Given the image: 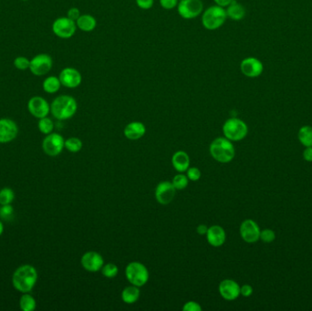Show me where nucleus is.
I'll return each instance as SVG.
<instances>
[{
  "instance_id": "f257e3e1",
  "label": "nucleus",
  "mask_w": 312,
  "mask_h": 311,
  "mask_svg": "<svg viewBox=\"0 0 312 311\" xmlns=\"http://www.w3.org/2000/svg\"><path fill=\"white\" fill-rule=\"evenodd\" d=\"M38 280V272L31 265H22L15 270L12 285L20 293H29Z\"/></svg>"
},
{
  "instance_id": "f03ea898",
  "label": "nucleus",
  "mask_w": 312,
  "mask_h": 311,
  "mask_svg": "<svg viewBox=\"0 0 312 311\" xmlns=\"http://www.w3.org/2000/svg\"><path fill=\"white\" fill-rule=\"evenodd\" d=\"M77 101L70 95H59L50 104V112L58 121H66L76 114Z\"/></svg>"
},
{
  "instance_id": "7ed1b4c3",
  "label": "nucleus",
  "mask_w": 312,
  "mask_h": 311,
  "mask_svg": "<svg viewBox=\"0 0 312 311\" xmlns=\"http://www.w3.org/2000/svg\"><path fill=\"white\" fill-rule=\"evenodd\" d=\"M209 151L212 157L218 163L228 164L235 158V146L226 137H218L212 141Z\"/></svg>"
},
{
  "instance_id": "20e7f679",
  "label": "nucleus",
  "mask_w": 312,
  "mask_h": 311,
  "mask_svg": "<svg viewBox=\"0 0 312 311\" xmlns=\"http://www.w3.org/2000/svg\"><path fill=\"white\" fill-rule=\"evenodd\" d=\"M227 20L226 9L217 5L210 6L201 15L202 25L207 30L220 29Z\"/></svg>"
},
{
  "instance_id": "39448f33",
  "label": "nucleus",
  "mask_w": 312,
  "mask_h": 311,
  "mask_svg": "<svg viewBox=\"0 0 312 311\" xmlns=\"http://www.w3.org/2000/svg\"><path fill=\"white\" fill-rule=\"evenodd\" d=\"M223 133L224 136L227 138L231 141H238L245 139L247 132L248 127L244 121L238 118H230L227 119L223 124Z\"/></svg>"
},
{
  "instance_id": "423d86ee",
  "label": "nucleus",
  "mask_w": 312,
  "mask_h": 311,
  "mask_svg": "<svg viewBox=\"0 0 312 311\" xmlns=\"http://www.w3.org/2000/svg\"><path fill=\"white\" fill-rule=\"evenodd\" d=\"M125 276L127 280L136 287H144L149 280V271L144 264L131 262L125 268Z\"/></svg>"
},
{
  "instance_id": "0eeeda50",
  "label": "nucleus",
  "mask_w": 312,
  "mask_h": 311,
  "mask_svg": "<svg viewBox=\"0 0 312 311\" xmlns=\"http://www.w3.org/2000/svg\"><path fill=\"white\" fill-rule=\"evenodd\" d=\"M177 12L183 20H195L201 16L205 10L202 0H179Z\"/></svg>"
},
{
  "instance_id": "6e6552de",
  "label": "nucleus",
  "mask_w": 312,
  "mask_h": 311,
  "mask_svg": "<svg viewBox=\"0 0 312 311\" xmlns=\"http://www.w3.org/2000/svg\"><path fill=\"white\" fill-rule=\"evenodd\" d=\"M77 29L76 22L68 17L58 18L52 24L53 33L59 39H71L76 33Z\"/></svg>"
},
{
  "instance_id": "1a4fd4ad",
  "label": "nucleus",
  "mask_w": 312,
  "mask_h": 311,
  "mask_svg": "<svg viewBox=\"0 0 312 311\" xmlns=\"http://www.w3.org/2000/svg\"><path fill=\"white\" fill-rule=\"evenodd\" d=\"M65 148V140L59 133L51 132L44 138L42 141L43 151L48 156L55 157L63 152Z\"/></svg>"
},
{
  "instance_id": "9d476101",
  "label": "nucleus",
  "mask_w": 312,
  "mask_h": 311,
  "mask_svg": "<svg viewBox=\"0 0 312 311\" xmlns=\"http://www.w3.org/2000/svg\"><path fill=\"white\" fill-rule=\"evenodd\" d=\"M53 66L52 58L48 54H39L30 59L29 69L35 76H44L48 74Z\"/></svg>"
},
{
  "instance_id": "9b49d317",
  "label": "nucleus",
  "mask_w": 312,
  "mask_h": 311,
  "mask_svg": "<svg viewBox=\"0 0 312 311\" xmlns=\"http://www.w3.org/2000/svg\"><path fill=\"white\" fill-rule=\"evenodd\" d=\"M240 70L242 74L247 78H258L263 72L264 66L259 58L247 57L242 59Z\"/></svg>"
},
{
  "instance_id": "f8f14e48",
  "label": "nucleus",
  "mask_w": 312,
  "mask_h": 311,
  "mask_svg": "<svg viewBox=\"0 0 312 311\" xmlns=\"http://www.w3.org/2000/svg\"><path fill=\"white\" fill-rule=\"evenodd\" d=\"M240 236L242 239L248 244L258 242L260 239V230L259 224L252 219H246L240 225Z\"/></svg>"
},
{
  "instance_id": "ddd939ff",
  "label": "nucleus",
  "mask_w": 312,
  "mask_h": 311,
  "mask_svg": "<svg viewBox=\"0 0 312 311\" xmlns=\"http://www.w3.org/2000/svg\"><path fill=\"white\" fill-rule=\"evenodd\" d=\"M58 79L61 83V85L68 89H76L82 83V73L77 68L72 67H67L63 68L59 72Z\"/></svg>"
},
{
  "instance_id": "4468645a",
  "label": "nucleus",
  "mask_w": 312,
  "mask_h": 311,
  "mask_svg": "<svg viewBox=\"0 0 312 311\" xmlns=\"http://www.w3.org/2000/svg\"><path fill=\"white\" fill-rule=\"evenodd\" d=\"M176 189L174 188L172 182L163 181L161 182L155 188V198L159 204L166 205L173 202L175 196Z\"/></svg>"
},
{
  "instance_id": "2eb2a0df",
  "label": "nucleus",
  "mask_w": 312,
  "mask_h": 311,
  "mask_svg": "<svg viewBox=\"0 0 312 311\" xmlns=\"http://www.w3.org/2000/svg\"><path fill=\"white\" fill-rule=\"evenodd\" d=\"M28 110L32 116L41 119L48 116L50 112V105L40 96H34L28 102Z\"/></svg>"
},
{
  "instance_id": "dca6fc26",
  "label": "nucleus",
  "mask_w": 312,
  "mask_h": 311,
  "mask_svg": "<svg viewBox=\"0 0 312 311\" xmlns=\"http://www.w3.org/2000/svg\"><path fill=\"white\" fill-rule=\"evenodd\" d=\"M19 133L17 123L8 118L0 119V143H8L15 140Z\"/></svg>"
},
{
  "instance_id": "f3484780",
  "label": "nucleus",
  "mask_w": 312,
  "mask_h": 311,
  "mask_svg": "<svg viewBox=\"0 0 312 311\" xmlns=\"http://www.w3.org/2000/svg\"><path fill=\"white\" fill-rule=\"evenodd\" d=\"M82 268L89 272H98L104 265V259L101 254L96 251H88L81 259Z\"/></svg>"
},
{
  "instance_id": "a211bd4d",
  "label": "nucleus",
  "mask_w": 312,
  "mask_h": 311,
  "mask_svg": "<svg viewBox=\"0 0 312 311\" xmlns=\"http://www.w3.org/2000/svg\"><path fill=\"white\" fill-rule=\"evenodd\" d=\"M219 294L224 299L232 301L240 296V286L233 279L222 280L218 287Z\"/></svg>"
},
{
  "instance_id": "6ab92c4d",
  "label": "nucleus",
  "mask_w": 312,
  "mask_h": 311,
  "mask_svg": "<svg viewBox=\"0 0 312 311\" xmlns=\"http://www.w3.org/2000/svg\"><path fill=\"white\" fill-rule=\"evenodd\" d=\"M206 236L207 242L214 248H220L226 242V231L222 226L217 224L208 227Z\"/></svg>"
},
{
  "instance_id": "aec40b11",
  "label": "nucleus",
  "mask_w": 312,
  "mask_h": 311,
  "mask_svg": "<svg viewBox=\"0 0 312 311\" xmlns=\"http://www.w3.org/2000/svg\"><path fill=\"white\" fill-rule=\"evenodd\" d=\"M145 133H146V127L141 122H130L125 126L123 130L124 136L132 141L139 140L145 135Z\"/></svg>"
},
{
  "instance_id": "412c9836",
  "label": "nucleus",
  "mask_w": 312,
  "mask_h": 311,
  "mask_svg": "<svg viewBox=\"0 0 312 311\" xmlns=\"http://www.w3.org/2000/svg\"><path fill=\"white\" fill-rule=\"evenodd\" d=\"M172 165L178 173H184L190 166V157L185 151H177L172 157Z\"/></svg>"
},
{
  "instance_id": "4be33fe9",
  "label": "nucleus",
  "mask_w": 312,
  "mask_h": 311,
  "mask_svg": "<svg viewBox=\"0 0 312 311\" xmlns=\"http://www.w3.org/2000/svg\"><path fill=\"white\" fill-rule=\"evenodd\" d=\"M78 29L83 32H91L96 29L97 20L91 14H82L76 21Z\"/></svg>"
},
{
  "instance_id": "5701e85b",
  "label": "nucleus",
  "mask_w": 312,
  "mask_h": 311,
  "mask_svg": "<svg viewBox=\"0 0 312 311\" xmlns=\"http://www.w3.org/2000/svg\"><path fill=\"white\" fill-rule=\"evenodd\" d=\"M227 19H230L235 21L243 20L245 16V10L244 6L237 3L235 0H233L230 5L226 8Z\"/></svg>"
},
{
  "instance_id": "b1692460",
  "label": "nucleus",
  "mask_w": 312,
  "mask_h": 311,
  "mask_svg": "<svg viewBox=\"0 0 312 311\" xmlns=\"http://www.w3.org/2000/svg\"><path fill=\"white\" fill-rule=\"evenodd\" d=\"M141 295L139 287L131 285L129 287L123 288L121 292V299L126 304H134L138 301Z\"/></svg>"
},
{
  "instance_id": "393cba45",
  "label": "nucleus",
  "mask_w": 312,
  "mask_h": 311,
  "mask_svg": "<svg viewBox=\"0 0 312 311\" xmlns=\"http://www.w3.org/2000/svg\"><path fill=\"white\" fill-rule=\"evenodd\" d=\"M61 86L63 85H61L59 79L56 76H49L48 78L45 79L43 84H42L44 92L48 93V94H54V93H58Z\"/></svg>"
},
{
  "instance_id": "a878e982",
  "label": "nucleus",
  "mask_w": 312,
  "mask_h": 311,
  "mask_svg": "<svg viewBox=\"0 0 312 311\" xmlns=\"http://www.w3.org/2000/svg\"><path fill=\"white\" fill-rule=\"evenodd\" d=\"M298 141L305 147L312 146V127L308 125L302 126L298 133Z\"/></svg>"
},
{
  "instance_id": "bb28decb",
  "label": "nucleus",
  "mask_w": 312,
  "mask_h": 311,
  "mask_svg": "<svg viewBox=\"0 0 312 311\" xmlns=\"http://www.w3.org/2000/svg\"><path fill=\"white\" fill-rule=\"evenodd\" d=\"M37 306V302L29 293H23L20 299V307L21 310L33 311Z\"/></svg>"
},
{
  "instance_id": "cd10ccee",
  "label": "nucleus",
  "mask_w": 312,
  "mask_h": 311,
  "mask_svg": "<svg viewBox=\"0 0 312 311\" xmlns=\"http://www.w3.org/2000/svg\"><path fill=\"white\" fill-rule=\"evenodd\" d=\"M83 147L82 140L77 137H71L65 141V148L68 151L76 153L81 151Z\"/></svg>"
},
{
  "instance_id": "c85d7f7f",
  "label": "nucleus",
  "mask_w": 312,
  "mask_h": 311,
  "mask_svg": "<svg viewBox=\"0 0 312 311\" xmlns=\"http://www.w3.org/2000/svg\"><path fill=\"white\" fill-rule=\"evenodd\" d=\"M15 199V193L10 187H4L0 190V205L12 204Z\"/></svg>"
},
{
  "instance_id": "c756f323",
  "label": "nucleus",
  "mask_w": 312,
  "mask_h": 311,
  "mask_svg": "<svg viewBox=\"0 0 312 311\" xmlns=\"http://www.w3.org/2000/svg\"><path fill=\"white\" fill-rule=\"evenodd\" d=\"M38 127H39V131L41 133L48 135L49 133H51L54 130V123H53L52 120L50 118H48V116L44 117V118L39 119Z\"/></svg>"
},
{
  "instance_id": "7c9ffc66",
  "label": "nucleus",
  "mask_w": 312,
  "mask_h": 311,
  "mask_svg": "<svg viewBox=\"0 0 312 311\" xmlns=\"http://www.w3.org/2000/svg\"><path fill=\"white\" fill-rule=\"evenodd\" d=\"M172 184L176 190L185 189L189 184V179L186 175L181 173V174H177L173 177Z\"/></svg>"
},
{
  "instance_id": "2f4dec72",
  "label": "nucleus",
  "mask_w": 312,
  "mask_h": 311,
  "mask_svg": "<svg viewBox=\"0 0 312 311\" xmlns=\"http://www.w3.org/2000/svg\"><path fill=\"white\" fill-rule=\"evenodd\" d=\"M101 273L107 278H113V277H117L119 273V268L115 264L108 263L106 265H103V267L101 268Z\"/></svg>"
},
{
  "instance_id": "473e14b6",
  "label": "nucleus",
  "mask_w": 312,
  "mask_h": 311,
  "mask_svg": "<svg viewBox=\"0 0 312 311\" xmlns=\"http://www.w3.org/2000/svg\"><path fill=\"white\" fill-rule=\"evenodd\" d=\"M14 214V207L12 204L1 205L0 207V218L4 220H10Z\"/></svg>"
},
{
  "instance_id": "72a5a7b5",
  "label": "nucleus",
  "mask_w": 312,
  "mask_h": 311,
  "mask_svg": "<svg viewBox=\"0 0 312 311\" xmlns=\"http://www.w3.org/2000/svg\"><path fill=\"white\" fill-rule=\"evenodd\" d=\"M29 65H30V60L29 58L23 57V56L17 57L14 59L15 68H18L20 70L28 69V68H29Z\"/></svg>"
},
{
  "instance_id": "f704fd0d",
  "label": "nucleus",
  "mask_w": 312,
  "mask_h": 311,
  "mask_svg": "<svg viewBox=\"0 0 312 311\" xmlns=\"http://www.w3.org/2000/svg\"><path fill=\"white\" fill-rule=\"evenodd\" d=\"M260 239L264 243H272L276 239V234L271 229H264L260 232Z\"/></svg>"
},
{
  "instance_id": "c9c22d12",
  "label": "nucleus",
  "mask_w": 312,
  "mask_h": 311,
  "mask_svg": "<svg viewBox=\"0 0 312 311\" xmlns=\"http://www.w3.org/2000/svg\"><path fill=\"white\" fill-rule=\"evenodd\" d=\"M186 176H188L189 181L197 182L201 178V171L199 170L197 167L188 168V171H186Z\"/></svg>"
},
{
  "instance_id": "e433bc0d",
  "label": "nucleus",
  "mask_w": 312,
  "mask_h": 311,
  "mask_svg": "<svg viewBox=\"0 0 312 311\" xmlns=\"http://www.w3.org/2000/svg\"><path fill=\"white\" fill-rule=\"evenodd\" d=\"M159 3L163 10H172L177 8L179 0H159Z\"/></svg>"
},
{
  "instance_id": "4c0bfd02",
  "label": "nucleus",
  "mask_w": 312,
  "mask_h": 311,
  "mask_svg": "<svg viewBox=\"0 0 312 311\" xmlns=\"http://www.w3.org/2000/svg\"><path fill=\"white\" fill-rule=\"evenodd\" d=\"M183 311H202V306L198 302L188 301L182 306Z\"/></svg>"
},
{
  "instance_id": "58836bf2",
  "label": "nucleus",
  "mask_w": 312,
  "mask_h": 311,
  "mask_svg": "<svg viewBox=\"0 0 312 311\" xmlns=\"http://www.w3.org/2000/svg\"><path fill=\"white\" fill-rule=\"evenodd\" d=\"M137 7L143 10H149L154 7V0H135Z\"/></svg>"
},
{
  "instance_id": "ea45409f",
  "label": "nucleus",
  "mask_w": 312,
  "mask_h": 311,
  "mask_svg": "<svg viewBox=\"0 0 312 311\" xmlns=\"http://www.w3.org/2000/svg\"><path fill=\"white\" fill-rule=\"evenodd\" d=\"M81 11L78 8H71L68 10L67 17L69 19L73 20V21H77L78 19L81 17Z\"/></svg>"
},
{
  "instance_id": "a19ab883",
  "label": "nucleus",
  "mask_w": 312,
  "mask_h": 311,
  "mask_svg": "<svg viewBox=\"0 0 312 311\" xmlns=\"http://www.w3.org/2000/svg\"><path fill=\"white\" fill-rule=\"evenodd\" d=\"M253 294V287H251L250 285H243L242 287H240V295H242L243 297H248Z\"/></svg>"
},
{
  "instance_id": "79ce46f5",
  "label": "nucleus",
  "mask_w": 312,
  "mask_h": 311,
  "mask_svg": "<svg viewBox=\"0 0 312 311\" xmlns=\"http://www.w3.org/2000/svg\"><path fill=\"white\" fill-rule=\"evenodd\" d=\"M303 159L307 161L308 163L312 162V146L311 147H306V149L303 151Z\"/></svg>"
},
{
  "instance_id": "37998d69",
  "label": "nucleus",
  "mask_w": 312,
  "mask_h": 311,
  "mask_svg": "<svg viewBox=\"0 0 312 311\" xmlns=\"http://www.w3.org/2000/svg\"><path fill=\"white\" fill-rule=\"evenodd\" d=\"M233 0H214L215 2V5L219 6L222 8H225L226 9L227 6L230 5Z\"/></svg>"
},
{
  "instance_id": "c03bdc74",
  "label": "nucleus",
  "mask_w": 312,
  "mask_h": 311,
  "mask_svg": "<svg viewBox=\"0 0 312 311\" xmlns=\"http://www.w3.org/2000/svg\"><path fill=\"white\" fill-rule=\"evenodd\" d=\"M207 230H208L207 225H206V224H199V225L197 226V234H199V235H201V236H204V235H207Z\"/></svg>"
},
{
  "instance_id": "a18cd8bd",
  "label": "nucleus",
  "mask_w": 312,
  "mask_h": 311,
  "mask_svg": "<svg viewBox=\"0 0 312 311\" xmlns=\"http://www.w3.org/2000/svg\"><path fill=\"white\" fill-rule=\"evenodd\" d=\"M4 232V224H2V222L0 221V236Z\"/></svg>"
},
{
  "instance_id": "49530a36",
  "label": "nucleus",
  "mask_w": 312,
  "mask_h": 311,
  "mask_svg": "<svg viewBox=\"0 0 312 311\" xmlns=\"http://www.w3.org/2000/svg\"><path fill=\"white\" fill-rule=\"evenodd\" d=\"M22 1H28V0H22Z\"/></svg>"
}]
</instances>
